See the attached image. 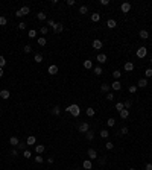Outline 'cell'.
I'll return each mask as SVG.
<instances>
[{
  "instance_id": "obj_25",
  "label": "cell",
  "mask_w": 152,
  "mask_h": 170,
  "mask_svg": "<svg viewBox=\"0 0 152 170\" xmlns=\"http://www.w3.org/2000/svg\"><path fill=\"white\" fill-rule=\"evenodd\" d=\"M52 114H53V115H59V114H61V108H59L58 105L52 108Z\"/></svg>"
},
{
  "instance_id": "obj_46",
  "label": "cell",
  "mask_w": 152,
  "mask_h": 170,
  "mask_svg": "<svg viewBox=\"0 0 152 170\" xmlns=\"http://www.w3.org/2000/svg\"><path fill=\"white\" fill-rule=\"evenodd\" d=\"M40 32H41V33H43V35H46V33H47V32H49V28H47V26H43V28H41V29H40Z\"/></svg>"
},
{
  "instance_id": "obj_42",
  "label": "cell",
  "mask_w": 152,
  "mask_h": 170,
  "mask_svg": "<svg viewBox=\"0 0 152 170\" xmlns=\"http://www.w3.org/2000/svg\"><path fill=\"white\" fill-rule=\"evenodd\" d=\"M126 134H128V128L123 126V128L120 129V132H119V135H126Z\"/></svg>"
},
{
  "instance_id": "obj_2",
  "label": "cell",
  "mask_w": 152,
  "mask_h": 170,
  "mask_svg": "<svg viewBox=\"0 0 152 170\" xmlns=\"http://www.w3.org/2000/svg\"><path fill=\"white\" fill-rule=\"evenodd\" d=\"M78 131L81 132V134H87L88 131H90V124H88V122H82V123L78 126Z\"/></svg>"
},
{
  "instance_id": "obj_60",
  "label": "cell",
  "mask_w": 152,
  "mask_h": 170,
  "mask_svg": "<svg viewBox=\"0 0 152 170\" xmlns=\"http://www.w3.org/2000/svg\"><path fill=\"white\" fill-rule=\"evenodd\" d=\"M129 170H137V169H129Z\"/></svg>"
},
{
  "instance_id": "obj_29",
  "label": "cell",
  "mask_w": 152,
  "mask_h": 170,
  "mask_svg": "<svg viewBox=\"0 0 152 170\" xmlns=\"http://www.w3.org/2000/svg\"><path fill=\"white\" fill-rule=\"evenodd\" d=\"M88 12V6H85V5H82L81 8H79V14H82V15H85Z\"/></svg>"
},
{
  "instance_id": "obj_9",
  "label": "cell",
  "mask_w": 152,
  "mask_h": 170,
  "mask_svg": "<svg viewBox=\"0 0 152 170\" xmlns=\"http://www.w3.org/2000/svg\"><path fill=\"white\" fill-rule=\"evenodd\" d=\"M96 59H97L99 64H103V62H106V55H105V53H99V55L96 56Z\"/></svg>"
},
{
  "instance_id": "obj_34",
  "label": "cell",
  "mask_w": 152,
  "mask_h": 170,
  "mask_svg": "<svg viewBox=\"0 0 152 170\" xmlns=\"http://www.w3.org/2000/svg\"><path fill=\"white\" fill-rule=\"evenodd\" d=\"M47 28H52V29H55V28H56V23L53 21V20H47Z\"/></svg>"
},
{
  "instance_id": "obj_57",
  "label": "cell",
  "mask_w": 152,
  "mask_h": 170,
  "mask_svg": "<svg viewBox=\"0 0 152 170\" xmlns=\"http://www.w3.org/2000/svg\"><path fill=\"white\" fill-rule=\"evenodd\" d=\"M105 163H106V159H105V158H102V159H101V158H99V164H102V166H103V164H105Z\"/></svg>"
},
{
  "instance_id": "obj_8",
  "label": "cell",
  "mask_w": 152,
  "mask_h": 170,
  "mask_svg": "<svg viewBox=\"0 0 152 170\" xmlns=\"http://www.w3.org/2000/svg\"><path fill=\"white\" fill-rule=\"evenodd\" d=\"M88 159H96L97 158V152L94 150V149H88Z\"/></svg>"
},
{
  "instance_id": "obj_17",
  "label": "cell",
  "mask_w": 152,
  "mask_h": 170,
  "mask_svg": "<svg viewBox=\"0 0 152 170\" xmlns=\"http://www.w3.org/2000/svg\"><path fill=\"white\" fill-rule=\"evenodd\" d=\"M37 18H38L40 21H46V20H47V15H46V12H38V14H37Z\"/></svg>"
},
{
  "instance_id": "obj_14",
  "label": "cell",
  "mask_w": 152,
  "mask_h": 170,
  "mask_svg": "<svg viewBox=\"0 0 152 170\" xmlns=\"http://www.w3.org/2000/svg\"><path fill=\"white\" fill-rule=\"evenodd\" d=\"M148 85V79L146 77H143V79H140L138 82H137V87H140V88H145Z\"/></svg>"
},
{
  "instance_id": "obj_52",
  "label": "cell",
  "mask_w": 152,
  "mask_h": 170,
  "mask_svg": "<svg viewBox=\"0 0 152 170\" xmlns=\"http://www.w3.org/2000/svg\"><path fill=\"white\" fill-rule=\"evenodd\" d=\"M18 29H21V31L26 29V23H24V21H20V23H18Z\"/></svg>"
},
{
  "instance_id": "obj_54",
  "label": "cell",
  "mask_w": 152,
  "mask_h": 170,
  "mask_svg": "<svg viewBox=\"0 0 152 170\" xmlns=\"http://www.w3.org/2000/svg\"><path fill=\"white\" fill-rule=\"evenodd\" d=\"M11 155L17 156V155H18V150H17V149H12V150H11Z\"/></svg>"
},
{
  "instance_id": "obj_35",
  "label": "cell",
  "mask_w": 152,
  "mask_h": 170,
  "mask_svg": "<svg viewBox=\"0 0 152 170\" xmlns=\"http://www.w3.org/2000/svg\"><path fill=\"white\" fill-rule=\"evenodd\" d=\"M123 106H125V109H129L131 106H132V100H125V103H123Z\"/></svg>"
},
{
  "instance_id": "obj_51",
  "label": "cell",
  "mask_w": 152,
  "mask_h": 170,
  "mask_svg": "<svg viewBox=\"0 0 152 170\" xmlns=\"http://www.w3.org/2000/svg\"><path fill=\"white\" fill-rule=\"evenodd\" d=\"M6 23H8V20L5 18V17H0V26H5Z\"/></svg>"
},
{
  "instance_id": "obj_31",
  "label": "cell",
  "mask_w": 152,
  "mask_h": 170,
  "mask_svg": "<svg viewBox=\"0 0 152 170\" xmlns=\"http://www.w3.org/2000/svg\"><path fill=\"white\" fill-rule=\"evenodd\" d=\"M93 71H94V75H97V76H101V75L103 73L102 67H94V68H93Z\"/></svg>"
},
{
  "instance_id": "obj_21",
  "label": "cell",
  "mask_w": 152,
  "mask_h": 170,
  "mask_svg": "<svg viewBox=\"0 0 152 170\" xmlns=\"http://www.w3.org/2000/svg\"><path fill=\"white\" fill-rule=\"evenodd\" d=\"M120 117L125 120V119H128L129 117V109H122L120 111Z\"/></svg>"
},
{
  "instance_id": "obj_48",
  "label": "cell",
  "mask_w": 152,
  "mask_h": 170,
  "mask_svg": "<svg viewBox=\"0 0 152 170\" xmlns=\"http://www.w3.org/2000/svg\"><path fill=\"white\" fill-rule=\"evenodd\" d=\"M5 65H6V59H5L3 56H0V67H2V68H3Z\"/></svg>"
},
{
  "instance_id": "obj_13",
  "label": "cell",
  "mask_w": 152,
  "mask_h": 170,
  "mask_svg": "<svg viewBox=\"0 0 152 170\" xmlns=\"http://www.w3.org/2000/svg\"><path fill=\"white\" fill-rule=\"evenodd\" d=\"M82 167H84L85 170H90V169L93 167V164H91V159H85L84 163H82Z\"/></svg>"
},
{
  "instance_id": "obj_61",
  "label": "cell",
  "mask_w": 152,
  "mask_h": 170,
  "mask_svg": "<svg viewBox=\"0 0 152 170\" xmlns=\"http://www.w3.org/2000/svg\"><path fill=\"white\" fill-rule=\"evenodd\" d=\"M151 64H152V58H151Z\"/></svg>"
},
{
  "instance_id": "obj_1",
  "label": "cell",
  "mask_w": 152,
  "mask_h": 170,
  "mask_svg": "<svg viewBox=\"0 0 152 170\" xmlns=\"http://www.w3.org/2000/svg\"><path fill=\"white\" fill-rule=\"evenodd\" d=\"M66 111H67V112H70L71 115H73V117H78V115L81 114V108H79L78 105H70V106H67Z\"/></svg>"
},
{
  "instance_id": "obj_37",
  "label": "cell",
  "mask_w": 152,
  "mask_h": 170,
  "mask_svg": "<svg viewBox=\"0 0 152 170\" xmlns=\"http://www.w3.org/2000/svg\"><path fill=\"white\" fill-rule=\"evenodd\" d=\"M106 124H108V126H110V128H113V126H114V124H116V120H114V119L111 117V119H108V120H106Z\"/></svg>"
},
{
  "instance_id": "obj_53",
  "label": "cell",
  "mask_w": 152,
  "mask_h": 170,
  "mask_svg": "<svg viewBox=\"0 0 152 170\" xmlns=\"http://www.w3.org/2000/svg\"><path fill=\"white\" fill-rule=\"evenodd\" d=\"M101 5L102 6H108L110 5V0H101Z\"/></svg>"
},
{
  "instance_id": "obj_55",
  "label": "cell",
  "mask_w": 152,
  "mask_h": 170,
  "mask_svg": "<svg viewBox=\"0 0 152 170\" xmlns=\"http://www.w3.org/2000/svg\"><path fill=\"white\" fill-rule=\"evenodd\" d=\"M145 170H152V164H151V163H148V164L145 166Z\"/></svg>"
},
{
  "instance_id": "obj_47",
  "label": "cell",
  "mask_w": 152,
  "mask_h": 170,
  "mask_svg": "<svg viewBox=\"0 0 152 170\" xmlns=\"http://www.w3.org/2000/svg\"><path fill=\"white\" fill-rule=\"evenodd\" d=\"M23 52H24V53H31V52H32V47H31V46H29V44H28V46H24V49H23Z\"/></svg>"
},
{
  "instance_id": "obj_5",
  "label": "cell",
  "mask_w": 152,
  "mask_h": 170,
  "mask_svg": "<svg viewBox=\"0 0 152 170\" xmlns=\"http://www.w3.org/2000/svg\"><path fill=\"white\" fill-rule=\"evenodd\" d=\"M120 9H122V12H123V14H128V12L131 11V3H128V2H125V3H122V6H120Z\"/></svg>"
},
{
  "instance_id": "obj_10",
  "label": "cell",
  "mask_w": 152,
  "mask_h": 170,
  "mask_svg": "<svg viewBox=\"0 0 152 170\" xmlns=\"http://www.w3.org/2000/svg\"><path fill=\"white\" fill-rule=\"evenodd\" d=\"M47 71H49V73H50L52 76H53V75H56V73H58V65H55V64H52V65H50V67L47 68Z\"/></svg>"
},
{
  "instance_id": "obj_23",
  "label": "cell",
  "mask_w": 152,
  "mask_h": 170,
  "mask_svg": "<svg viewBox=\"0 0 152 170\" xmlns=\"http://www.w3.org/2000/svg\"><path fill=\"white\" fill-rule=\"evenodd\" d=\"M9 143H11V146H18L20 140L17 138V137H11V138H9Z\"/></svg>"
},
{
  "instance_id": "obj_32",
  "label": "cell",
  "mask_w": 152,
  "mask_h": 170,
  "mask_svg": "<svg viewBox=\"0 0 152 170\" xmlns=\"http://www.w3.org/2000/svg\"><path fill=\"white\" fill-rule=\"evenodd\" d=\"M87 115H88V117H94V114H96V111L93 109V108H87Z\"/></svg>"
},
{
  "instance_id": "obj_44",
  "label": "cell",
  "mask_w": 152,
  "mask_h": 170,
  "mask_svg": "<svg viewBox=\"0 0 152 170\" xmlns=\"http://www.w3.org/2000/svg\"><path fill=\"white\" fill-rule=\"evenodd\" d=\"M43 161H44V158H43L41 155H37V156H35V163H38V164H41V163H43Z\"/></svg>"
},
{
  "instance_id": "obj_27",
  "label": "cell",
  "mask_w": 152,
  "mask_h": 170,
  "mask_svg": "<svg viewBox=\"0 0 152 170\" xmlns=\"http://www.w3.org/2000/svg\"><path fill=\"white\" fill-rule=\"evenodd\" d=\"M84 67H85L87 70H90V68H93V62H91L90 59H87V61H84Z\"/></svg>"
},
{
  "instance_id": "obj_7",
  "label": "cell",
  "mask_w": 152,
  "mask_h": 170,
  "mask_svg": "<svg viewBox=\"0 0 152 170\" xmlns=\"http://www.w3.org/2000/svg\"><path fill=\"white\" fill-rule=\"evenodd\" d=\"M102 46H103V43H102L101 40H94V41H93V49L101 50V49H102Z\"/></svg>"
},
{
  "instance_id": "obj_50",
  "label": "cell",
  "mask_w": 152,
  "mask_h": 170,
  "mask_svg": "<svg viewBox=\"0 0 152 170\" xmlns=\"http://www.w3.org/2000/svg\"><path fill=\"white\" fill-rule=\"evenodd\" d=\"M23 156H24V158H31V152H29L28 149L23 150Z\"/></svg>"
},
{
  "instance_id": "obj_24",
  "label": "cell",
  "mask_w": 152,
  "mask_h": 170,
  "mask_svg": "<svg viewBox=\"0 0 152 170\" xmlns=\"http://www.w3.org/2000/svg\"><path fill=\"white\" fill-rule=\"evenodd\" d=\"M44 149H46V147H44L43 144H38V146H35V152H37L38 155H41V154H43V152H44Z\"/></svg>"
},
{
  "instance_id": "obj_19",
  "label": "cell",
  "mask_w": 152,
  "mask_h": 170,
  "mask_svg": "<svg viewBox=\"0 0 152 170\" xmlns=\"http://www.w3.org/2000/svg\"><path fill=\"white\" fill-rule=\"evenodd\" d=\"M106 26H108V28H110V29H114V28H116V26H117V21H116V20H113V18H111V20H108V21H106Z\"/></svg>"
},
{
  "instance_id": "obj_30",
  "label": "cell",
  "mask_w": 152,
  "mask_h": 170,
  "mask_svg": "<svg viewBox=\"0 0 152 170\" xmlns=\"http://www.w3.org/2000/svg\"><path fill=\"white\" fill-rule=\"evenodd\" d=\"M85 137H87V140H88V141H91V140L94 138V132H93V131H88V132L85 134Z\"/></svg>"
},
{
  "instance_id": "obj_26",
  "label": "cell",
  "mask_w": 152,
  "mask_h": 170,
  "mask_svg": "<svg viewBox=\"0 0 152 170\" xmlns=\"http://www.w3.org/2000/svg\"><path fill=\"white\" fill-rule=\"evenodd\" d=\"M34 61L38 62V64H41V62H43V55H41V53H37V55L34 56Z\"/></svg>"
},
{
  "instance_id": "obj_28",
  "label": "cell",
  "mask_w": 152,
  "mask_h": 170,
  "mask_svg": "<svg viewBox=\"0 0 152 170\" xmlns=\"http://www.w3.org/2000/svg\"><path fill=\"white\" fill-rule=\"evenodd\" d=\"M101 20V14H97V12H94V14H91V21H99Z\"/></svg>"
},
{
  "instance_id": "obj_18",
  "label": "cell",
  "mask_w": 152,
  "mask_h": 170,
  "mask_svg": "<svg viewBox=\"0 0 152 170\" xmlns=\"http://www.w3.org/2000/svg\"><path fill=\"white\" fill-rule=\"evenodd\" d=\"M110 90H111V87H110L108 84H102V85H101V91H102V93H110Z\"/></svg>"
},
{
  "instance_id": "obj_41",
  "label": "cell",
  "mask_w": 152,
  "mask_h": 170,
  "mask_svg": "<svg viewBox=\"0 0 152 170\" xmlns=\"http://www.w3.org/2000/svg\"><path fill=\"white\" fill-rule=\"evenodd\" d=\"M116 99V97H114V94L113 93H106V100H110V102H113Z\"/></svg>"
},
{
  "instance_id": "obj_58",
  "label": "cell",
  "mask_w": 152,
  "mask_h": 170,
  "mask_svg": "<svg viewBox=\"0 0 152 170\" xmlns=\"http://www.w3.org/2000/svg\"><path fill=\"white\" fill-rule=\"evenodd\" d=\"M47 163H49V164H53V158H52V156L47 158Z\"/></svg>"
},
{
  "instance_id": "obj_38",
  "label": "cell",
  "mask_w": 152,
  "mask_h": 170,
  "mask_svg": "<svg viewBox=\"0 0 152 170\" xmlns=\"http://www.w3.org/2000/svg\"><path fill=\"white\" fill-rule=\"evenodd\" d=\"M26 146H28V144H26L24 141H20V143H18V146H17V147H18L20 150H26Z\"/></svg>"
},
{
  "instance_id": "obj_6",
  "label": "cell",
  "mask_w": 152,
  "mask_h": 170,
  "mask_svg": "<svg viewBox=\"0 0 152 170\" xmlns=\"http://www.w3.org/2000/svg\"><path fill=\"white\" fill-rule=\"evenodd\" d=\"M110 87L113 88L114 91H119V90H122V84L119 82V80H114V82H113V84H111Z\"/></svg>"
},
{
  "instance_id": "obj_56",
  "label": "cell",
  "mask_w": 152,
  "mask_h": 170,
  "mask_svg": "<svg viewBox=\"0 0 152 170\" xmlns=\"http://www.w3.org/2000/svg\"><path fill=\"white\" fill-rule=\"evenodd\" d=\"M67 5L68 6H73L75 5V0H67Z\"/></svg>"
},
{
  "instance_id": "obj_22",
  "label": "cell",
  "mask_w": 152,
  "mask_h": 170,
  "mask_svg": "<svg viewBox=\"0 0 152 170\" xmlns=\"http://www.w3.org/2000/svg\"><path fill=\"white\" fill-rule=\"evenodd\" d=\"M53 31H55L56 33H59V32H62V31H64V24H62V23H56V28H55V29H53Z\"/></svg>"
},
{
  "instance_id": "obj_43",
  "label": "cell",
  "mask_w": 152,
  "mask_h": 170,
  "mask_svg": "<svg viewBox=\"0 0 152 170\" xmlns=\"http://www.w3.org/2000/svg\"><path fill=\"white\" fill-rule=\"evenodd\" d=\"M113 147H114V144H113L111 141H108V143L105 144V149H106V150H113Z\"/></svg>"
},
{
  "instance_id": "obj_40",
  "label": "cell",
  "mask_w": 152,
  "mask_h": 170,
  "mask_svg": "<svg viewBox=\"0 0 152 170\" xmlns=\"http://www.w3.org/2000/svg\"><path fill=\"white\" fill-rule=\"evenodd\" d=\"M28 35H29V38H35V37H37V31H35V29H31Z\"/></svg>"
},
{
  "instance_id": "obj_45",
  "label": "cell",
  "mask_w": 152,
  "mask_h": 170,
  "mask_svg": "<svg viewBox=\"0 0 152 170\" xmlns=\"http://www.w3.org/2000/svg\"><path fill=\"white\" fill-rule=\"evenodd\" d=\"M113 76L116 77V80H117V79H119V77L122 76V73H120V71H119V70H116V71H113Z\"/></svg>"
},
{
  "instance_id": "obj_12",
  "label": "cell",
  "mask_w": 152,
  "mask_h": 170,
  "mask_svg": "<svg viewBox=\"0 0 152 170\" xmlns=\"http://www.w3.org/2000/svg\"><path fill=\"white\" fill-rule=\"evenodd\" d=\"M0 97L6 100V99H9V97H11V93L8 91V90H2V91H0Z\"/></svg>"
},
{
  "instance_id": "obj_20",
  "label": "cell",
  "mask_w": 152,
  "mask_h": 170,
  "mask_svg": "<svg viewBox=\"0 0 152 170\" xmlns=\"http://www.w3.org/2000/svg\"><path fill=\"white\" fill-rule=\"evenodd\" d=\"M37 44H38V46H41V47H43V46H46V44H47V40L44 38V37H40V38L37 40Z\"/></svg>"
},
{
  "instance_id": "obj_49",
  "label": "cell",
  "mask_w": 152,
  "mask_h": 170,
  "mask_svg": "<svg viewBox=\"0 0 152 170\" xmlns=\"http://www.w3.org/2000/svg\"><path fill=\"white\" fill-rule=\"evenodd\" d=\"M128 90H129V93H135L137 91V85H131Z\"/></svg>"
},
{
  "instance_id": "obj_36",
  "label": "cell",
  "mask_w": 152,
  "mask_h": 170,
  "mask_svg": "<svg viewBox=\"0 0 152 170\" xmlns=\"http://www.w3.org/2000/svg\"><path fill=\"white\" fill-rule=\"evenodd\" d=\"M116 109H117L119 112H120L122 109H125V106H123V103H122V102H117V103H116Z\"/></svg>"
},
{
  "instance_id": "obj_59",
  "label": "cell",
  "mask_w": 152,
  "mask_h": 170,
  "mask_svg": "<svg viewBox=\"0 0 152 170\" xmlns=\"http://www.w3.org/2000/svg\"><path fill=\"white\" fill-rule=\"evenodd\" d=\"M0 77H3V68L0 67Z\"/></svg>"
},
{
  "instance_id": "obj_4",
  "label": "cell",
  "mask_w": 152,
  "mask_h": 170,
  "mask_svg": "<svg viewBox=\"0 0 152 170\" xmlns=\"http://www.w3.org/2000/svg\"><path fill=\"white\" fill-rule=\"evenodd\" d=\"M146 55H148V49H146L145 46L137 49V58H140V59H141V58H145Z\"/></svg>"
},
{
  "instance_id": "obj_33",
  "label": "cell",
  "mask_w": 152,
  "mask_h": 170,
  "mask_svg": "<svg viewBox=\"0 0 152 170\" xmlns=\"http://www.w3.org/2000/svg\"><path fill=\"white\" fill-rule=\"evenodd\" d=\"M101 137H102V138H108V137H110V132L106 131V129H102V131H101Z\"/></svg>"
},
{
  "instance_id": "obj_16",
  "label": "cell",
  "mask_w": 152,
  "mask_h": 170,
  "mask_svg": "<svg viewBox=\"0 0 152 170\" xmlns=\"http://www.w3.org/2000/svg\"><path fill=\"white\" fill-rule=\"evenodd\" d=\"M35 141H37V138H35L34 135H29L28 140H26V144H28V146H32V144H35Z\"/></svg>"
},
{
  "instance_id": "obj_15",
  "label": "cell",
  "mask_w": 152,
  "mask_h": 170,
  "mask_svg": "<svg viewBox=\"0 0 152 170\" xmlns=\"http://www.w3.org/2000/svg\"><path fill=\"white\" fill-rule=\"evenodd\" d=\"M134 70V64L131 61H128V62H125V71H132Z\"/></svg>"
},
{
  "instance_id": "obj_11",
  "label": "cell",
  "mask_w": 152,
  "mask_h": 170,
  "mask_svg": "<svg viewBox=\"0 0 152 170\" xmlns=\"http://www.w3.org/2000/svg\"><path fill=\"white\" fill-rule=\"evenodd\" d=\"M138 37H140L141 40H148V38H149V32L143 29V31H140V32H138Z\"/></svg>"
},
{
  "instance_id": "obj_39",
  "label": "cell",
  "mask_w": 152,
  "mask_h": 170,
  "mask_svg": "<svg viewBox=\"0 0 152 170\" xmlns=\"http://www.w3.org/2000/svg\"><path fill=\"white\" fill-rule=\"evenodd\" d=\"M145 76H146V79H148V77H152V68H146V70H145Z\"/></svg>"
},
{
  "instance_id": "obj_3",
  "label": "cell",
  "mask_w": 152,
  "mask_h": 170,
  "mask_svg": "<svg viewBox=\"0 0 152 170\" xmlns=\"http://www.w3.org/2000/svg\"><path fill=\"white\" fill-rule=\"evenodd\" d=\"M31 12V9H29V6H23L21 9H18V11H15V17H23V15H28Z\"/></svg>"
}]
</instances>
